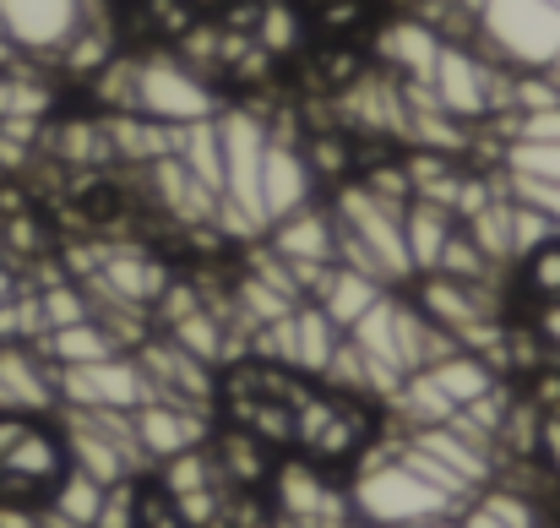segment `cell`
<instances>
[{
    "label": "cell",
    "mask_w": 560,
    "mask_h": 528,
    "mask_svg": "<svg viewBox=\"0 0 560 528\" xmlns=\"http://www.w3.org/2000/svg\"><path fill=\"white\" fill-rule=\"evenodd\" d=\"M349 518L360 528H413V524H430V518H457L463 507L430 485L402 452H397V436H375L371 447L360 452V463L349 469Z\"/></svg>",
    "instance_id": "cell-1"
},
{
    "label": "cell",
    "mask_w": 560,
    "mask_h": 528,
    "mask_svg": "<svg viewBox=\"0 0 560 528\" xmlns=\"http://www.w3.org/2000/svg\"><path fill=\"white\" fill-rule=\"evenodd\" d=\"M218 131V159H223V180H218V223H229L234 234H267V207H261V164H267V137L272 120L256 115L250 104H223L212 115Z\"/></svg>",
    "instance_id": "cell-2"
},
{
    "label": "cell",
    "mask_w": 560,
    "mask_h": 528,
    "mask_svg": "<svg viewBox=\"0 0 560 528\" xmlns=\"http://www.w3.org/2000/svg\"><path fill=\"white\" fill-rule=\"evenodd\" d=\"M375 436V403L371 398H354V392H338V387H322V381H305L300 403H294V452L322 463V469H354L360 452L371 447Z\"/></svg>",
    "instance_id": "cell-3"
},
{
    "label": "cell",
    "mask_w": 560,
    "mask_h": 528,
    "mask_svg": "<svg viewBox=\"0 0 560 528\" xmlns=\"http://www.w3.org/2000/svg\"><path fill=\"white\" fill-rule=\"evenodd\" d=\"M424 93L457 126H490L512 104V71L495 66L474 38H441L435 66L424 77Z\"/></svg>",
    "instance_id": "cell-4"
},
{
    "label": "cell",
    "mask_w": 560,
    "mask_h": 528,
    "mask_svg": "<svg viewBox=\"0 0 560 528\" xmlns=\"http://www.w3.org/2000/svg\"><path fill=\"white\" fill-rule=\"evenodd\" d=\"M468 38L506 71H550L560 60V5L550 0H474Z\"/></svg>",
    "instance_id": "cell-5"
},
{
    "label": "cell",
    "mask_w": 560,
    "mask_h": 528,
    "mask_svg": "<svg viewBox=\"0 0 560 528\" xmlns=\"http://www.w3.org/2000/svg\"><path fill=\"white\" fill-rule=\"evenodd\" d=\"M71 469L60 420L44 414H0V502L38 507L60 474Z\"/></svg>",
    "instance_id": "cell-6"
},
{
    "label": "cell",
    "mask_w": 560,
    "mask_h": 528,
    "mask_svg": "<svg viewBox=\"0 0 560 528\" xmlns=\"http://www.w3.org/2000/svg\"><path fill=\"white\" fill-rule=\"evenodd\" d=\"M88 16L93 0H0V38L33 66H60Z\"/></svg>",
    "instance_id": "cell-7"
},
{
    "label": "cell",
    "mask_w": 560,
    "mask_h": 528,
    "mask_svg": "<svg viewBox=\"0 0 560 528\" xmlns=\"http://www.w3.org/2000/svg\"><path fill=\"white\" fill-rule=\"evenodd\" d=\"M153 387L137 365V354H109L93 365H66L60 370V409H109V414H131L137 403H148Z\"/></svg>",
    "instance_id": "cell-8"
},
{
    "label": "cell",
    "mask_w": 560,
    "mask_h": 528,
    "mask_svg": "<svg viewBox=\"0 0 560 528\" xmlns=\"http://www.w3.org/2000/svg\"><path fill=\"white\" fill-rule=\"evenodd\" d=\"M131 431H137V447L148 458V474L164 463V458H180V452H196L207 447L212 425H207V409H190V403H175V398H148L131 409Z\"/></svg>",
    "instance_id": "cell-9"
},
{
    "label": "cell",
    "mask_w": 560,
    "mask_h": 528,
    "mask_svg": "<svg viewBox=\"0 0 560 528\" xmlns=\"http://www.w3.org/2000/svg\"><path fill=\"white\" fill-rule=\"evenodd\" d=\"M322 196V180L305 159V142L300 131L289 137V126H272L267 137V164H261V207H267V229L289 213H300L305 202Z\"/></svg>",
    "instance_id": "cell-10"
},
{
    "label": "cell",
    "mask_w": 560,
    "mask_h": 528,
    "mask_svg": "<svg viewBox=\"0 0 560 528\" xmlns=\"http://www.w3.org/2000/svg\"><path fill=\"white\" fill-rule=\"evenodd\" d=\"M60 409V365L38 344H0V414H44Z\"/></svg>",
    "instance_id": "cell-11"
},
{
    "label": "cell",
    "mask_w": 560,
    "mask_h": 528,
    "mask_svg": "<svg viewBox=\"0 0 560 528\" xmlns=\"http://www.w3.org/2000/svg\"><path fill=\"white\" fill-rule=\"evenodd\" d=\"M381 295H386V284H381L375 273H365V267H354V262H332V267L316 278V289H311V300L332 317L338 333H349Z\"/></svg>",
    "instance_id": "cell-12"
},
{
    "label": "cell",
    "mask_w": 560,
    "mask_h": 528,
    "mask_svg": "<svg viewBox=\"0 0 560 528\" xmlns=\"http://www.w3.org/2000/svg\"><path fill=\"white\" fill-rule=\"evenodd\" d=\"M452 229H457V213H452V207H441V202H430V196H408V207H402V240H408L413 278L435 273V262H441Z\"/></svg>",
    "instance_id": "cell-13"
},
{
    "label": "cell",
    "mask_w": 560,
    "mask_h": 528,
    "mask_svg": "<svg viewBox=\"0 0 560 528\" xmlns=\"http://www.w3.org/2000/svg\"><path fill=\"white\" fill-rule=\"evenodd\" d=\"M506 284H512V289H517V300H523V306H534V311L560 306V234L539 240L528 256H517V262L506 267Z\"/></svg>",
    "instance_id": "cell-14"
},
{
    "label": "cell",
    "mask_w": 560,
    "mask_h": 528,
    "mask_svg": "<svg viewBox=\"0 0 560 528\" xmlns=\"http://www.w3.org/2000/svg\"><path fill=\"white\" fill-rule=\"evenodd\" d=\"M38 349L49 354L60 370L66 365H93V359H109V354H126V344L98 322V317H88V322H71V328H55V333H44L38 338Z\"/></svg>",
    "instance_id": "cell-15"
},
{
    "label": "cell",
    "mask_w": 560,
    "mask_h": 528,
    "mask_svg": "<svg viewBox=\"0 0 560 528\" xmlns=\"http://www.w3.org/2000/svg\"><path fill=\"white\" fill-rule=\"evenodd\" d=\"M137 528H190L186 513H180V502H175L153 474L137 480Z\"/></svg>",
    "instance_id": "cell-16"
},
{
    "label": "cell",
    "mask_w": 560,
    "mask_h": 528,
    "mask_svg": "<svg viewBox=\"0 0 560 528\" xmlns=\"http://www.w3.org/2000/svg\"><path fill=\"white\" fill-rule=\"evenodd\" d=\"M93 528H137V480H120V485L104 491V507H98Z\"/></svg>",
    "instance_id": "cell-17"
},
{
    "label": "cell",
    "mask_w": 560,
    "mask_h": 528,
    "mask_svg": "<svg viewBox=\"0 0 560 528\" xmlns=\"http://www.w3.org/2000/svg\"><path fill=\"white\" fill-rule=\"evenodd\" d=\"M539 452L550 458V469L560 474V414H545V425H539Z\"/></svg>",
    "instance_id": "cell-18"
},
{
    "label": "cell",
    "mask_w": 560,
    "mask_h": 528,
    "mask_svg": "<svg viewBox=\"0 0 560 528\" xmlns=\"http://www.w3.org/2000/svg\"><path fill=\"white\" fill-rule=\"evenodd\" d=\"M11 295H22V273H16V267L0 256V306H5Z\"/></svg>",
    "instance_id": "cell-19"
},
{
    "label": "cell",
    "mask_w": 560,
    "mask_h": 528,
    "mask_svg": "<svg viewBox=\"0 0 560 528\" xmlns=\"http://www.w3.org/2000/svg\"><path fill=\"white\" fill-rule=\"evenodd\" d=\"M413 528H457V518H430V524H413Z\"/></svg>",
    "instance_id": "cell-20"
},
{
    "label": "cell",
    "mask_w": 560,
    "mask_h": 528,
    "mask_svg": "<svg viewBox=\"0 0 560 528\" xmlns=\"http://www.w3.org/2000/svg\"><path fill=\"white\" fill-rule=\"evenodd\" d=\"M550 5H560V0H550Z\"/></svg>",
    "instance_id": "cell-21"
}]
</instances>
